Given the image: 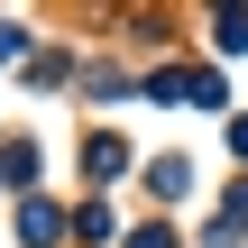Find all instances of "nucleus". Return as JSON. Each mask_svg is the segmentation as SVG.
Instances as JSON below:
<instances>
[{
	"label": "nucleus",
	"mask_w": 248,
	"mask_h": 248,
	"mask_svg": "<svg viewBox=\"0 0 248 248\" xmlns=\"http://www.w3.org/2000/svg\"><path fill=\"white\" fill-rule=\"evenodd\" d=\"M156 193H166V202H175V193H193V166H184V156H166V166H156Z\"/></svg>",
	"instance_id": "obj_1"
},
{
	"label": "nucleus",
	"mask_w": 248,
	"mask_h": 248,
	"mask_svg": "<svg viewBox=\"0 0 248 248\" xmlns=\"http://www.w3.org/2000/svg\"><path fill=\"white\" fill-rule=\"evenodd\" d=\"M239 230H248V184L230 193V212H221V230H212V239H239Z\"/></svg>",
	"instance_id": "obj_2"
},
{
	"label": "nucleus",
	"mask_w": 248,
	"mask_h": 248,
	"mask_svg": "<svg viewBox=\"0 0 248 248\" xmlns=\"http://www.w3.org/2000/svg\"><path fill=\"white\" fill-rule=\"evenodd\" d=\"M129 248H175V239H166V230H138V239H129Z\"/></svg>",
	"instance_id": "obj_3"
}]
</instances>
